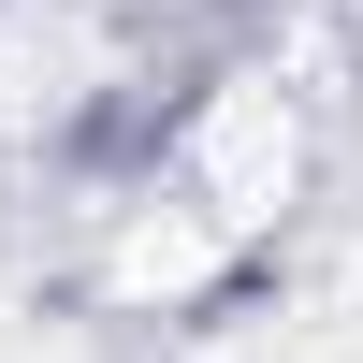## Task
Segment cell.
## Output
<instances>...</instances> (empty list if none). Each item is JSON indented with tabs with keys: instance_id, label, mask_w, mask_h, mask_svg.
Here are the masks:
<instances>
[{
	"instance_id": "cell-1",
	"label": "cell",
	"mask_w": 363,
	"mask_h": 363,
	"mask_svg": "<svg viewBox=\"0 0 363 363\" xmlns=\"http://www.w3.org/2000/svg\"><path fill=\"white\" fill-rule=\"evenodd\" d=\"M160 174H174L189 203H218V218L262 247V233L306 203V102H291V73H218L189 116H174Z\"/></svg>"
},
{
	"instance_id": "cell-2",
	"label": "cell",
	"mask_w": 363,
	"mask_h": 363,
	"mask_svg": "<svg viewBox=\"0 0 363 363\" xmlns=\"http://www.w3.org/2000/svg\"><path fill=\"white\" fill-rule=\"evenodd\" d=\"M233 277H247V233H233L218 203H189L174 174H145V189L116 203V233H102V291L131 320H203Z\"/></svg>"
},
{
	"instance_id": "cell-3",
	"label": "cell",
	"mask_w": 363,
	"mask_h": 363,
	"mask_svg": "<svg viewBox=\"0 0 363 363\" xmlns=\"http://www.w3.org/2000/svg\"><path fill=\"white\" fill-rule=\"evenodd\" d=\"M116 87V44L87 0H0V145L87 131V102Z\"/></svg>"
}]
</instances>
